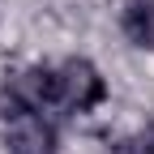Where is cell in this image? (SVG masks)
I'll list each match as a JSON object with an SVG mask.
<instances>
[{
	"mask_svg": "<svg viewBox=\"0 0 154 154\" xmlns=\"http://www.w3.org/2000/svg\"><path fill=\"white\" fill-rule=\"evenodd\" d=\"M120 30L133 47L154 51V0H124L120 9Z\"/></svg>",
	"mask_w": 154,
	"mask_h": 154,
	"instance_id": "3",
	"label": "cell"
},
{
	"mask_svg": "<svg viewBox=\"0 0 154 154\" xmlns=\"http://www.w3.org/2000/svg\"><path fill=\"white\" fill-rule=\"evenodd\" d=\"M128 154H154V124H146L137 137H133V150Z\"/></svg>",
	"mask_w": 154,
	"mask_h": 154,
	"instance_id": "4",
	"label": "cell"
},
{
	"mask_svg": "<svg viewBox=\"0 0 154 154\" xmlns=\"http://www.w3.org/2000/svg\"><path fill=\"white\" fill-rule=\"evenodd\" d=\"M107 99V82L86 56H73L56 69V107H64L73 116H90Z\"/></svg>",
	"mask_w": 154,
	"mask_h": 154,
	"instance_id": "1",
	"label": "cell"
},
{
	"mask_svg": "<svg viewBox=\"0 0 154 154\" xmlns=\"http://www.w3.org/2000/svg\"><path fill=\"white\" fill-rule=\"evenodd\" d=\"M5 154H60L56 124L38 111H13L5 124Z\"/></svg>",
	"mask_w": 154,
	"mask_h": 154,
	"instance_id": "2",
	"label": "cell"
}]
</instances>
